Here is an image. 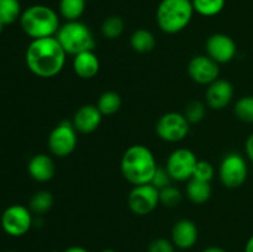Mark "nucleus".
<instances>
[{"instance_id":"f3484780","label":"nucleus","mask_w":253,"mask_h":252,"mask_svg":"<svg viewBox=\"0 0 253 252\" xmlns=\"http://www.w3.org/2000/svg\"><path fill=\"white\" fill-rule=\"evenodd\" d=\"M27 170L32 179L43 183L48 182L54 177L56 167H54L53 160L48 155L39 153L30 160L29 165H27Z\"/></svg>"},{"instance_id":"cd10ccee","label":"nucleus","mask_w":253,"mask_h":252,"mask_svg":"<svg viewBox=\"0 0 253 252\" xmlns=\"http://www.w3.org/2000/svg\"><path fill=\"white\" fill-rule=\"evenodd\" d=\"M180 202H182V193L178 188L173 187V185H168V187L160 190V203H162L166 207H178Z\"/></svg>"},{"instance_id":"6ab92c4d","label":"nucleus","mask_w":253,"mask_h":252,"mask_svg":"<svg viewBox=\"0 0 253 252\" xmlns=\"http://www.w3.org/2000/svg\"><path fill=\"white\" fill-rule=\"evenodd\" d=\"M187 195L194 204H204L211 197V187L209 182L190 178L187 185Z\"/></svg>"},{"instance_id":"9d476101","label":"nucleus","mask_w":253,"mask_h":252,"mask_svg":"<svg viewBox=\"0 0 253 252\" xmlns=\"http://www.w3.org/2000/svg\"><path fill=\"white\" fill-rule=\"evenodd\" d=\"M197 163L198 158L193 151L188 148H177L168 157L166 169L172 180L184 182L193 177Z\"/></svg>"},{"instance_id":"b1692460","label":"nucleus","mask_w":253,"mask_h":252,"mask_svg":"<svg viewBox=\"0 0 253 252\" xmlns=\"http://www.w3.org/2000/svg\"><path fill=\"white\" fill-rule=\"evenodd\" d=\"M53 202V195L51 193L47 192V190H40V192L35 193L30 199L29 209L35 214H46L47 211L52 209Z\"/></svg>"},{"instance_id":"ea45409f","label":"nucleus","mask_w":253,"mask_h":252,"mask_svg":"<svg viewBox=\"0 0 253 252\" xmlns=\"http://www.w3.org/2000/svg\"><path fill=\"white\" fill-rule=\"evenodd\" d=\"M9 252H16V251H9Z\"/></svg>"},{"instance_id":"f8f14e48","label":"nucleus","mask_w":253,"mask_h":252,"mask_svg":"<svg viewBox=\"0 0 253 252\" xmlns=\"http://www.w3.org/2000/svg\"><path fill=\"white\" fill-rule=\"evenodd\" d=\"M188 74L198 84L209 85L212 82L219 79V63L210 58L209 56L199 54L193 57L188 64Z\"/></svg>"},{"instance_id":"4c0bfd02","label":"nucleus","mask_w":253,"mask_h":252,"mask_svg":"<svg viewBox=\"0 0 253 252\" xmlns=\"http://www.w3.org/2000/svg\"><path fill=\"white\" fill-rule=\"evenodd\" d=\"M2 29H4V25H2V24H1V22H0V34H1Z\"/></svg>"},{"instance_id":"ddd939ff","label":"nucleus","mask_w":253,"mask_h":252,"mask_svg":"<svg viewBox=\"0 0 253 252\" xmlns=\"http://www.w3.org/2000/svg\"><path fill=\"white\" fill-rule=\"evenodd\" d=\"M207 52L216 63H229L236 56V42L225 34H214L208 39Z\"/></svg>"},{"instance_id":"6e6552de","label":"nucleus","mask_w":253,"mask_h":252,"mask_svg":"<svg viewBox=\"0 0 253 252\" xmlns=\"http://www.w3.org/2000/svg\"><path fill=\"white\" fill-rule=\"evenodd\" d=\"M78 137H77V130L74 128L73 124L69 121H62L48 136V148L52 155L56 157L63 158L73 153L76 150Z\"/></svg>"},{"instance_id":"aec40b11","label":"nucleus","mask_w":253,"mask_h":252,"mask_svg":"<svg viewBox=\"0 0 253 252\" xmlns=\"http://www.w3.org/2000/svg\"><path fill=\"white\" fill-rule=\"evenodd\" d=\"M130 44L133 51L138 53L151 52L156 46V37L151 31L146 29H138L131 35Z\"/></svg>"},{"instance_id":"2f4dec72","label":"nucleus","mask_w":253,"mask_h":252,"mask_svg":"<svg viewBox=\"0 0 253 252\" xmlns=\"http://www.w3.org/2000/svg\"><path fill=\"white\" fill-rule=\"evenodd\" d=\"M174 244L163 237H158L148 245V252H174Z\"/></svg>"},{"instance_id":"f704fd0d","label":"nucleus","mask_w":253,"mask_h":252,"mask_svg":"<svg viewBox=\"0 0 253 252\" xmlns=\"http://www.w3.org/2000/svg\"><path fill=\"white\" fill-rule=\"evenodd\" d=\"M245 252H253V235L249 239L245 246Z\"/></svg>"},{"instance_id":"4468645a","label":"nucleus","mask_w":253,"mask_h":252,"mask_svg":"<svg viewBox=\"0 0 253 252\" xmlns=\"http://www.w3.org/2000/svg\"><path fill=\"white\" fill-rule=\"evenodd\" d=\"M234 98V86L226 79H216L208 85L205 101L209 108L221 110L231 103Z\"/></svg>"},{"instance_id":"58836bf2","label":"nucleus","mask_w":253,"mask_h":252,"mask_svg":"<svg viewBox=\"0 0 253 252\" xmlns=\"http://www.w3.org/2000/svg\"><path fill=\"white\" fill-rule=\"evenodd\" d=\"M51 252H61V251H57V250H53V251H51Z\"/></svg>"},{"instance_id":"c85d7f7f","label":"nucleus","mask_w":253,"mask_h":252,"mask_svg":"<svg viewBox=\"0 0 253 252\" xmlns=\"http://www.w3.org/2000/svg\"><path fill=\"white\" fill-rule=\"evenodd\" d=\"M205 113H207L205 104L199 100H193L185 108L184 116L189 124H198L205 118Z\"/></svg>"},{"instance_id":"423d86ee","label":"nucleus","mask_w":253,"mask_h":252,"mask_svg":"<svg viewBox=\"0 0 253 252\" xmlns=\"http://www.w3.org/2000/svg\"><path fill=\"white\" fill-rule=\"evenodd\" d=\"M249 167L246 160L240 153H227L219 167V177L222 185L229 189L240 188L247 179Z\"/></svg>"},{"instance_id":"bb28decb","label":"nucleus","mask_w":253,"mask_h":252,"mask_svg":"<svg viewBox=\"0 0 253 252\" xmlns=\"http://www.w3.org/2000/svg\"><path fill=\"white\" fill-rule=\"evenodd\" d=\"M234 113L239 120L247 124H253V95L240 98L235 104Z\"/></svg>"},{"instance_id":"7ed1b4c3","label":"nucleus","mask_w":253,"mask_h":252,"mask_svg":"<svg viewBox=\"0 0 253 252\" xmlns=\"http://www.w3.org/2000/svg\"><path fill=\"white\" fill-rule=\"evenodd\" d=\"M20 25L25 34L32 40L56 36L61 27L58 14L46 5L27 7L20 16Z\"/></svg>"},{"instance_id":"39448f33","label":"nucleus","mask_w":253,"mask_h":252,"mask_svg":"<svg viewBox=\"0 0 253 252\" xmlns=\"http://www.w3.org/2000/svg\"><path fill=\"white\" fill-rule=\"evenodd\" d=\"M56 39L66 53L72 56L85 51H93L95 47V41L90 29L78 20L62 25L56 34Z\"/></svg>"},{"instance_id":"4be33fe9","label":"nucleus","mask_w":253,"mask_h":252,"mask_svg":"<svg viewBox=\"0 0 253 252\" xmlns=\"http://www.w3.org/2000/svg\"><path fill=\"white\" fill-rule=\"evenodd\" d=\"M21 14V5L19 0H0V22L4 26L16 21Z\"/></svg>"},{"instance_id":"9b49d317","label":"nucleus","mask_w":253,"mask_h":252,"mask_svg":"<svg viewBox=\"0 0 253 252\" xmlns=\"http://www.w3.org/2000/svg\"><path fill=\"white\" fill-rule=\"evenodd\" d=\"M160 204V190L151 183L142 185H133L128 193L127 205L136 215H148Z\"/></svg>"},{"instance_id":"7c9ffc66","label":"nucleus","mask_w":253,"mask_h":252,"mask_svg":"<svg viewBox=\"0 0 253 252\" xmlns=\"http://www.w3.org/2000/svg\"><path fill=\"white\" fill-rule=\"evenodd\" d=\"M170 182H172V178H170V175L168 174L167 169L166 168H157V170H156L155 175H153L152 180H151V184L153 185V187L157 188L158 190L163 189V188L168 187V185H170Z\"/></svg>"},{"instance_id":"c756f323","label":"nucleus","mask_w":253,"mask_h":252,"mask_svg":"<svg viewBox=\"0 0 253 252\" xmlns=\"http://www.w3.org/2000/svg\"><path fill=\"white\" fill-rule=\"evenodd\" d=\"M214 175L215 168L211 163L208 162V161H198L197 167L194 169V174H193L192 178L210 183V180L214 178Z\"/></svg>"},{"instance_id":"393cba45","label":"nucleus","mask_w":253,"mask_h":252,"mask_svg":"<svg viewBox=\"0 0 253 252\" xmlns=\"http://www.w3.org/2000/svg\"><path fill=\"white\" fill-rule=\"evenodd\" d=\"M194 11L202 16L211 17L224 10L226 0H192Z\"/></svg>"},{"instance_id":"5701e85b","label":"nucleus","mask_w":253,"mask_h":252,"mask_svg":"<svg viewBox=\"0 0 253 252\" xmlns=\"http://www.w3.org/2000/svg\"><path fill=\"white\" fill-rule=\"evenodd\" d=\"M85 10V0H61L59 12L67 21H77Z\"/></svg>"},{"instance_id":"c9c22d12","label":"nucleus","mask_w":253,"mask_h":252,"mask_svg":"<svg viewBox=\"0 0 253 252\" xmlns=\"http://www.w3.org/2000/svg\"><path fill=\"white\" fill-rule=\"evenodd\" d=\"M203 252H227V251H225V250L221 249V247L211 246V247H208V249L203 250Z\"/></svg>"},{"instance_id":"473e14b6","label":"nucleus","mask_w":253,"mask_h":252,"mask_svg":"<svg viewBox=\"0 0 253 252\" xmlns=\"http://www.w3.org/2000/svg\"><path fill=\"white\" fill-rule=\"evenodd\" d=\"M245 151H246V155L249 157V160L253 163V133L247 137L246 143H245Z\"/></svg>"},{"instance_id":"20e7f679","label":"nucleus","mask_w":253,"mask_h":252,"mask_svg":"<svg viewBox=\"0 0 253 252\" xmlns=\"http://www.w3.org/2000/svg\"><path fill=\"white\" fill-rule=\"evenodd\" d=\"M193 14L192 0H162L156 11V21L166 34H178L189 25Z\"/></svg>"},{"instance_id":"f03ea898","label":"nucleus","mask_w":253,"mask_h":252,"mask_svg":"<svg viewBox=\"0 0 253 252\" xmlns=\"http://www.w3.org/2000/svg\"><path fill=\"white\" fill-rule=\"evenodd\" d=\"M124 178L132 185L148 184L158 166L152 151L143 145H132L124 152L120 163Z\"/></svg>"},{"instance_id":"a878e982","label":"nucleus","mask_w":253,"mask_h":252,"mask_svg":"<svg viewBox=\"0 0 253 252\" xmlns=\"http://www.w3.org/2000/svg\"><path fill=\"white\" fill-rule=\"evenodd\" d=\"M124 29H125V22L118 15L106 17L101 25V34L105 39L115 40L123 35Z\"/></svg>"},{"instance_id":"dca6fc26","label":"nucleus","mask_w":253,"mask_h":252,"mask_svg":"<svg viewBox=\"0 0 253 252\" xmlns=\"http://www.w3.org/2000/svg\"><path fill=\"white\" fill-rule=\"evenodd\" d=\"M198 241V227L194 221L182 219L172 229V242L180 250L192 249Z\"/></svg>"},{"instance_id":"2eb2a0df","label":"nucleus","mask_w":253,"mask_h":252,"mask_svg":"<svg viewBox=\"0 0 253 252\" xmlns=\"http://www.w3.org/2000/svg\"><path fill=\"white\" fill-rule=\"evenodd\" d=\"M103 114L99 111L98 106L93 104L82 105L73 116L74 128L81 133H91L100 126Z\"/></svg>"},{"instance_id":"412c9836","label":"nucleus","mask_w":253,"mask_h":252,"mask_svg":"<svg viewBox=\"0 0 253 252\" xmlns=\"http://www.w3.org/2000/svg\"><path fill=\"white\" fill-rule=\"evenodd\" d=\"M121 105H123V100H121L120 94L111 90L104 91L96 101V106L103 116L114 115L120 110Z\"/></svg>"},{"instance_id":"1a4fd4ad","label":"nucleus","mask_w":253,"mask_h":252,"mask_svg":"<svg viewBox=\"0 0 253 252\" xmlns=\"http://www.w3.org/2000/svg\"><path fill=\"white\" fill-rule=\"evenodd\" d=\"M32 214L29 208L20 204L7 207L1 215V227L12 237L24 236L32 226Z\"/></svg>"},{"instance_id":"f257e3e1","label":"nucleus","mask_w":253,"mask_h":252,"mask_svg":"<svg viewBox=\"0 0 253 252\" xmlns=\"http://www.w3.org/2000/svg\"><path fill=\"white\" fill-rule=\"evenodd\" d=\"M66 51L56 36L32 40L25 53L26 66L35 76L52 78L61 73L66 64Z\"/></svg>"},{"instance_id":"e433bc0d","label":"nucleus","mask_w":253,"mask_h":252,"mask_svg":"<svg viewBox=\"0 0 253 252\" xmlns=\"http://www.w3.org/2000/svg\"><path fill=\"white\" fill-rule=\"evenodd\" d=\"M100 252H116L115 250H111V249H105V250H103V251H100Z\"/></svg>"},{"instance_id":"a211bd4d","label":"nucleus","mask_w":253,"mask_h":252,"mask_svg":"<svg viewBox=\"0 0 253 252\" xmlns=\"http://www.w3.org/2000/svg\"><path fill=\"white\" fill-rule=\"evenodd\" d=\"M100 62L93 51H85L78 53L73 58V71L79 78L91 79L98 74Z\"/></svg>"},{"instance_id":"72a5a7b5","label":"nucleus","mask_w":253,"mask_h":252,"mask_svg":"<svg viewBox=\"0 0 253 252\" xmlns=\"http://www.w3.org/2000/svg\"><path fill=\"white\" fill-rule=\"evenodd\" d=\"M63 252H89V251L82 246H71L67 250H64Z\"/></svg>"},{"instance_id":"0eeeda50","label":"nucleus","mask_w":253,"mask_h":252,"mask_svg":"<svg viewBox=\"0 0 253 252\" xmlns=\"http://www.w3.org/2000/svg\"><path fill=\"white\" fill-rule=\"evenodd\" d=\"M190 130V124L184 114L166 113L158 119L156 124V132L158 137L167 142H179L184 140Z\"/></svg>"}]
</instances>
